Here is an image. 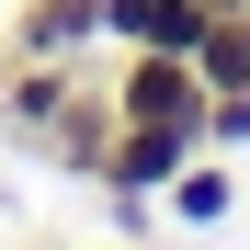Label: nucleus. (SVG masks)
I'll return each mask as SVG.
<instances>
[{
    "label": "nucleus",
    "instance_id": "1",
    "mask_svg": "<svg viewBox=\"0 0 250 250\" xmlns=\"http://www.w3.org/2000/svg\"><path fill=\"white\" fill-rule=\"evenodd\" d=\"M103 91H114V125H182V137H205V114H216L205 68L171 57V46H125V68L103 80Z\"/></svg>",
    "mask_w": 250,
    "mask_h": 250
},
{
    "label": "nucleus",
    "instance_id": "9",
    "mask_svg": "<svg viewBox=\"0 0 250 250\" xmlns=\"http://www.w3.org/2000/svg\"><path fill=\"white\" fill-rule=\"evenodd\" d=\"M205 12H250V0H205Z\"/></svg>",
    "mask_w": 250,
    "mask_h": 250
},
{
    "label": "nucleus",
    "instance_id": "4",
    "mask_svg": "<svg viewBox=\"0 0 250 250\" xmlns=\"http://www.w3.org/2000/svg\"><path fill=\"white\" fill-rule=\"evenodd\" d=\"M103 46V0H23L12 12V57H91Z\"/></svg>",
    "mask_w": 250,
    "mask_h": 250
},
{
    "label": "nucleus",
    "instance_id": "2",
    "mask_svg": "<svg viewBox=\"0 0 250 250\" xmlns=\"http://www.w3.org/2000/svg\"><path fill=\"white\" fill-rule=\"evenodd\" d=\"M182 159H205V137H182V125H114V148H103V193H171Z\"/></svg>",
    "mask_w": 250,
    "mask_h": 250
},
{
    "label": "nucleus",
    "instance_id": "5",
    "mask_svg": "<svg viewBox=\"0 0 250 250\" xmlns=\"http://www.w3.org/2000/svg\"><path fill=\"white\" fill-rule=\"evenodd\" d=\"M103 148H114V91L80 80V103L46 125V159H57V171H103Z\"/></svg>",
    "mask_w": 250,
    "mask_h": 250
},
{
    "label": "nucleus",
    "instance_id": "8",
    "mask_svg": "<svg viewBox=\"0 0 250 250\" xmlns=\"http://www.w3.org/2000/svg\"><path fill=\"white\" fill-rule=\"evenodd\" d=\"M205 148H250V91H216V114H205Z\"/></svg>",
    "mask_w": 250,
    "mask_h": 250
},
{
    "label": "nucleus",
    "instance_id": "7",
    "mask_svg": "<svg viewBox=\"0 0 250 250\" xmlns=\"http://www.w3.org/2000/svg\"><path fill=\"white\" fill-rule=\"evenodd\" d=\"M228 205H239L228 171H205V159H182V171H171V216H182V228H216Z\"/></svg>",
    "mask_w": 250,
    "mask_h": 250
},
{
    "label": "nucleus",
    "instance_id": "3",
    "mask_svg": "<svg viewBox=\"0 0 250 250\" xmlns=\"http://www.w3.org/2000/svg\"><path fill=\"white\" fill-rule=\"evenodd\" d=\"M68 103H80V57H12L0 68V114H12L23 137H46Z\"/></svg>",
    "mask_w": 250,
    "mask_h": 250
},
{
    "label": "nucleus",
    "instance_id": "6",
    "mask_svg": "<svg viewBox=\"0 0 250 250\" xmlns=\"http://www.w3.org/2000/svg\"><path fill=\"white\" fill-rule=\"evenodd\" d=\"M193 68H205V91H250V12H216L193 34Z\"/></svg>",
    "mask_w": 250,
    "mask_h": 250
}]
</instances>
